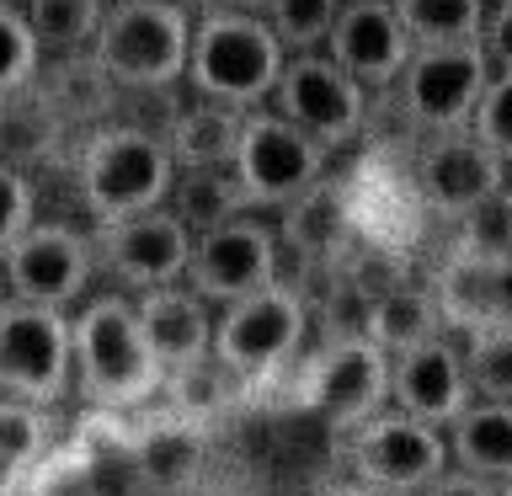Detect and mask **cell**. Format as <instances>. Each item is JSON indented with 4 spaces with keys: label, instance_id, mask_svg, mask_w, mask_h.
Returning <instances> with one entry per match:
<instances>
[{
    "label": "cell",
    "instance_id": "1",
    "mask_svg": "<svg viewBox=\"0 0 512 496\" xmlns=\"http://www.w3.org/2000/svg\"><path fill=\"white\" fill-rule=\"evenodd\" d=\"M70 358H75L80 395L102 411H128L166 384L150 342L139 331L134 294L80 299V310L70 315Z\"/></svg>",
    "mask_w": 512,
    "mask_h": 496
},
{
    "label": "cell",
    "instance_id": "2",
    "mask_svg": "<svg viewBox=\"0 0 512 496\" xmlns=\"http://www.w3.org/2000/svg\"><path fill=\"white\" fill-rule=\"evenodd\" d=\"M283 59L288 54L272 38L262 11H198L182 80L192 86V96L251 112V107H267Z\"/></svg>",
    "mask_w": 512,
    "mask_h": 496
},
{
    "label": "cell",
    "instance_id": "3",
    "mask_svg": "<svg viewBox=\"0 0 512 496\" xmlns=\"http://www.w3.org/2000/svg\"><path fill=\"white\" fill-rule=\"evenodd\" d=\"M171 176H176V160L166 150V139L134 123L91 128L75 155V192L91 224H112V219L144 214V208H160L171 192Z\"/></svg>",
    "mask_w": 512,
    "mask_h": 496
},
{
    "label": "cell",
    "instance_id": "4",
    "mask_svg": "<svg viewBox=\"0 0 512 496\" xmlns=\"http://www.w3.org/2000/svg\"><path fill=\"white\" fill-rule=\"evenodd\" d=\"M192 6L187 0H107L91 38L96 64L118 91H171L187 75Z\"/></svg>",
    "mask_w": 512,
    "mask_h": 496
},
{
    "label": "cell",
    "instance_id": "5",
    "mask_svg": "<svg viewBox=\"0 0 512 496\" xmlns=\"http://www.w3.org/2000/svg\"><path fill=\"white\" fill-rule=\"evenodd\" d=\"M304 326H310V310H304L299 288L288 283H267L246 299L219 304L214 320V363L230 368L240 384H262L278 368L294 358V347L304 342Z\"/></svg>",
    "mask_w": 512,
    "mask_h": 496
},
{
    "label": "cell",
    "instance_id": "6",
    "mask_svg": "<svg viewBox=\"0 0 512 496\" xmlns=\"http://www.w3.org/2000/svg\"><path fill=\"white\" fill-rule=\"evenodd\" d=\"M342 454L358 480H368L379 491H395V496H416L427 480H438L448 470L443 427H432L400 406H379L374 416L342 427Z\"/></svg>",
    "mask_w": 512,
    "mask_h": 496
},
{
    "label": "cell",
    "instance_id": "7",
    "mask_svg": "<svg viewBox=\"0 0 512 496\" xmlns=\"http://www.w3.org/2000/svg\"><path fill=\"white\" fill-rule=\"evenodd\" d=\"M75 379L70 310L0 299V395L27 406H59Z\"/></svg>",
    "mask_w": 512,
    "mask_h": 496
},
{
    "label": "cell",
    "instance_id": "8",
    "mask_svg": "<svg viewBox=\"0 0 512 496\" xmlns=\"http://www.w3.org/2000/svg\"><path fill=\"white\" fill-rule=\"evenodd\" d=\"M326 144H315L304 128H294L283 112L272 107H251L240 123V144H235V182L246 192V203L262 208H288L299 192H310L326 176Z\"/></svg>",
    "mask_w": 512,
    "mask_h": 496
},
{
    "label": "cell",
    "instance_id": "9",
    "mask_svg": "<svg viewBox=\"0 0 512 496\" xmlns=\"http://www.w3.org/2000/svg\"><path fill=\"white\" fill-rule=\"evenodd\" d=\"M267 102H272V112H283L294 128H304L315 144H326V150L352 144L363 134V123H368V91L326 54V48L288 54Z\"/></svg>",
    "mask_w": 512,
    "mask_h": 496
},
{
    "label": "cell",
    "instance_id": "10",
    "mask_svg": "<svg viewBox=\"0 0 512 496\" xmlns=\"http://www.w3.org/2000/svg\"><path fill=\"white\" fill-rule=\"evenodd\" d=\"M96 272L91 235L59 219H32L22 235L0 251V278L6 299L48 304V310H75L86 299V283Z\"/></svg>",
    "mask_w": 512,
    "mask_h": 496
},
{
    "label": "cell",
    "instance_id": "11",
    "mask_svg": "<svg viewBox=\"0 0 512 496\" xmlns=\"http://www.w3.org/2000/svg\"><path fill=\"white\" fill-rule=\"evenodd\" d=\"M486 80H491L486 48L448 43V48H411L395 86H400V107H406L411 128H422V134H454V128H470Z\"/></svg>",
    "mask_w": 512,
    "mask_h": 496
},
{
    "label": "cell",
    "instance_id": "12",
    "mask_svg": "<svg viewBox=\"0 0 512 496\" xmlns=\"http://www.w3.org/2000/svg\"><path fill=\"white\" fill-rule=\"evenodd\" d=\"M91 251H96V267L118 288L144 294V288L187 278L192 230L171 214V203H160V208H144V214L112 219V224H91Z\"/></svg>",
    "mask_w": 512,
    "mask_h": 496
},
{
    "label": "cell",
    "instance_id": "13",
    "mask_svg": "<svg viewBox=\"0 0 512 496\" xmlns=\"http://www.w3.org/2000/svg\"><path fill=\"white\" fill-rule=\"evenodd\" d=\"M182 283L198 288L208 304H230L278 283V230L256 219V208L214 224V230H198Z\"/></svg>",
    "mask_w": 512,
    "mask_h": 496
},
{
    "label": "cell",
    "instance_id": "14",
    "mask_svg": "<svg viewBox=\"0 0 512 496\" xmlns=\"http://www.w3.org/2000/svg\"><path fill=\"white\" fill-rule=\"evenodd\" d=\"M299 406L326 416L342 432L363 416H374L379 406H390V352L374 347L368 336H336L310 358L299 384Z\"/></svg>",
    "mask_w": 512,
    "mask_h": 496
},
{
    "label": "cell",
    "instance_id": "15",
    "mask_svg": "<svg viewBox=\"0 0 512 496\" xmlns=\"http://www.w3.org/2000/svg\"><path fill=\"white\" fill-rule=\"evenodd\" d=\"M326 54L363 91H390L411 59V38L395 16V0H342L326 38Z\"/></svg>",
    "mask_w": 512,
    "mask_h": 496
},
{
    "label": "cell",
    "instance_id": "16",
    "mask_svg": "<svg viewBox=\"0 0 512 496\" xmlns=\"http://www.w3.org/2000/svg\"><path fill=\"white\" fill-rule=\"evenodd\" d=\"M390 400L400 411L432 422V427H448L475 400L464 352L448 342L443 331L406 347V352H390Z\"/></svg>",
    "mask_w": 512,
    "mask_h": 496
},
{
    "label": "cell",
    "instance_id": "17",
    "mask_svg": "<svg viewBox=\"0 0 512 496\" xmlns=\"http://www.w3.org/2000/svg\"><path fill=\"white\" fill-rule=\"evenodd\" d=\"M416 187H422L427 208L459 219L470 203L491 198L496 187H507V160L486 150L470 128H454V134H438L416 160Z\"/></svg>",
    "mask_w": 512,
    "mask_h": 496
},
{
    "label": "cell",
    "instance_id": "18",
    "mask_svg": "<svg viewBox=\"0 0 512 496\" xmlns=\"http://www.w3.org/2000/svg\"><path fill=\"white\" fill-rule=\"evenodd\" d=\"M134 310H139V331L166 379L203 358H214V315H208L214 304L198 288H187V283L144 288V294H134Z\"/></svg>",
    "mask_w": 512,
    "mask_h": 496
},
{
    "label": "cell",
    "instance_id": "19",
    "mask_svg": "<svg viewBox=\"0 0 512 496\" xmlns=\"http://www.w3.org/2000/svg\"><path fill=\"white\" fill-rule=\"evenodd\" d=\"M443 326L454 331H512V256H454L438 278Z\"/></svg>",
    "mask_w": 512,
    "mask_h": 496
},
{
    "label": "cell",
    "instance_id": "20",
    "mask_svg": "<svg viewBox=\"0 0 512 496\" xmlns=\"http://www.w3.org/2000/svg\"><path fill=\"white\" fill-rule=\"evenodd\" d=\"M443 438H448V459L459 470L486 475V480H512V400L475 395L443 427Z\"/></svg>",
    "mask_w": 512,
    "mask_h": 496
},
{
    "label": "cell",
    "instance_id": "21",
    "mask_svg": "<svg viewBox=\"0 0 512 496\" xmlns=\"http://www.w3.org/2000/svg\"><path fill=\"white\" fill-rule=\"evenodd\" d=\"M240 123L246 112L240 107H224V102H208V96H192L187 107L171 112L166 123V150L176 160V171H192V166H230L235 160V144H240Z\"/></svg>",
    "mask_w": 512,
    "mask_h": 496
},
{
    "label": "cell",
    "instance_id": "22",
    "mask_svg": "<svg viewBox=\"0 0 512 496\" xmlns=\"http://www.w3.org/2000/svg\"><path fill=\"white\" fill-rule=\"evenodd\" d=\"M443 331V310H438V294L427 288H384V294L363 310V336L384 352H406L416 342H427V336Z\"/></svg>",
    "mask_w": 512,
    "mask_h": 496
},
{
    "label": "cell",
    "instance_id": "23",
    "mask_svg": "<svg viewBox=\"0 0 512 496\" xmlns=\"http://www.w3.org/2000/svg\"><path fill=\"white\" fill-rule=\"evenodd\" d=\"M166 203H171V214L182 219L192 235H198V230H214V224H224V219H235V214H246V208H251L230 166H192V171H176Z\"/></svg>",
    "mask_w": 512,
    "mask_h": 496
},
{
    "label": "cell",
    "instance_id": "24",
    "mask_svg": "<svg viewBox=\"0 0 512 496\" xmlns=\"http://www.w3.org/2000/svg\"><path fill=\"white\" fill-rule=\"evenodd\" d=\"M59 134H64V123H59V112L43 102L38 86L0 96V160H6V166L27 171L32 160L54 155Z\"/></svg>",
    "mask_w": 512,
    "mask_h": 496
},
{
    "label": "cell",
    "instance_id": "25",
    "mask_svg": "<svg viewBox=\"0 0 512 496\" xmlns=\"http://www.w3.org/2000/svg\"><path fill=\"white\" fill-rule=\"evenodd\" d=\"M491 0H395V16L406 27L411 48H448V43H480Z\"/></svg>",
    "mask_w": 512,
    "mask_h": 496
},
{
    "label": "cell",
    "instance_id": "26",
    "mask_svg": "<svg viewBox=\"0 0 512 496\" xmlns=\"http://www.w3.org/2000/svg\"><path fill=\"white\" fill-rule=\"evenodd\" d=\"M102 11H107V0H22V16L43 54L91 48L96 27H102Z\"/></svg>",
    "mask_w": 512,
    "mask_h": 496
},
{
    "label": "cell",
    "instance_id": "27",
    "mask_svg": "<svg viewBox=\"0 0 512 496\" xmlns=\"http://www.w3.org/2000/svg\"><path fill=\"white\" fill-rule=\"evenodd\" d=\"M336 11H342V0H267V6H262L272 38L283 43V54H310V48H326Z\"/></svg>",
    "mask_w": 512,
    "mask_h": 496
},
{
    "label": "cell",
    "instance_id": "28",
    "mask_svg": "<svg viewBox=\"0 0 512 496\" xmlns=\"http://www.w3.org/2000/svg\"><path fill=\"white\" fill-rule=\"evenodd\" d=\"M454 256H512V187H496L491 198L464 208Z\"/></svg>",
    "mask_w": 512,
    "mask_h": 496
},
{
    "label": "cell",
    "instance_id": "29",
    "mask_svg": "<svg viewBox=\"0 0 512 496\" xmlns=\"http://www.w3.org/2000/svg\"><path fill=\"white\" fill-rule=\"evenodd\" d=\"M43 454V406L0 395V486H11Z\"/></svg>",
    "mask_w": 512,
    "mask_h": 496
},
{
    "label": "cell",
    "instance_id": "30",
    "mask_svg": "<svg viewBox=\"0 0 512 496\" xmlns=\"http://www.w3.org/2000/svg\"><path fill=\"white\" fill-rule=\"evenodd\" d=\"M43 70V48L32 38L22 6H0V96L27 91Z\"/></svg>",
    "mask_w": 512,
    "mask_h": 496
},
{
    "label": "cell",
    "instance_id": "31",
    "mask_svg": "<svg viewBox=\"0 0 512 496\" xmlns=\"http://www.w3.org/2000/svg\"><path fill=\"white\" fill-rule=\"evenodd\" d=\"M470 390L486 400H512V331H470L464 347Z\"/></svg>",
    "mask_w": 512,
    "mask_h": 496
},
{
    "label": "cell",
    "instance_id": "32",
    "mask_svg": "<svg viewBox=\"0 0 512 496\" xmlns=\"http://www.w3.org/2000/svg\"><path fill=\"white\" fill-rule=\"evenodd\" d=\"M470 134L512 166V70L486 80V91L475 102V118H470Z\"/></svg>",
    "mask_w": 512,
    "mask_h": 496
},
{
    "label": "cell",
    "instance_id": "33",
    "mask_svg": "<svg viewBox=\"0 0 512 496\" xmlns=\"http://www.w3.org/2000/svg\"><path fill=\"white\" fill-rule=\"evenodd\" d=\"M32 219H38V187H32L27 171H16L0 160V251H6Z\"/></svg>",
    "mask_w": 512,
    "mask_h": 496
},
{
    "label": "cell",
    "instance_id": "34",
    "mask_svg": "<svg viewBox=\"0 0 512 496\" xmlns=\"http://www.w3.org/2000/svg\"><path fill=\"white\" fill-rule=\"evenodd\" d=\"M480 48H486V59H491V75L512 70V0H491L486 27H480Z\"/></svg>",
    "mask_w": 512,
    "mask_h": 496
},
{
    "label": "cell",
    "instance_id": "35",
    "mask_svg": "<svg viewBox=\"0 0 512 496\" xmlns=\"http://www.w3.org/2000/svg\"><path fill=\"white\" fill-rule=\"evenodd\" d=\"M416 496H502V480H486V475H470V470H443L438 480H427Z\"/></svg>",
    "mask_w": 512,
    "mask_h": 496
},
{
    "label": "cell",
    "instance_id": "36",
    "mask_svg": "<svg viewBox=\"0 0 512 496\" xmlns=\"http://www.w3.org/2000/svg\"><path fill=\"white\" fill-rule=\"evenodd\" d=\"M192 11H262L267 0H187Z\"/></svg>",
    "mask_w": 512,
    "mask_h": 496
},
{
    "label": "cell",
    "instance_id": "37",
    "mask_svg": "<svg viewBox=\"0 0 512 496\" xmlns=\"http://www.w3.org/2000/svg\"><path fill=\"white\" fill-rule=\"evenodd\" d=\"M326 496H395V491H379V486H368V480H342V486H331Z\"/></svg>",
    "mask_w": 512,
    "mask_h": 496
},
{
    "label": "cell",
    "instance_id": "38",
    "mask_svg": "<svg viewBox=\"0 0 512 496\" xmlns=\"http://www.w3.org/2000/svg\"><path fill=\"white\" fill-rule=\"evenodd\" d=\"M502 496H512V480H502Z\"/></svg>",
    "mask_w": 512,
    "mask_h": 496
},
{
    "label": "cell",
    "instance_id": "39",
    "mask_svg": "<svg viewBox=\"0 0 512 496\" xmlns=\"http://www.w3.org/2000/svg\"><path fill=\"white\" fill-rule=\"evenodd\" d=\"M0 6H22V0H0Z\"/></svg>",
    "mask_w": 512,
    "mask_h": 496
},
{
    "label": "cell",
    "instance_id": "40",
    "mask_svg": "<svg viewBox=\"0 0 512 496\" xmlns=\"http://www.w3.org/2000/svg\"><path fill=\"white\" fill-rule=\"evenodd\" d=\"M0 299H6V278H0Z\"/></svg>",
    "mask_w": 512,
    "mask_h": 496
}]
</instances>
